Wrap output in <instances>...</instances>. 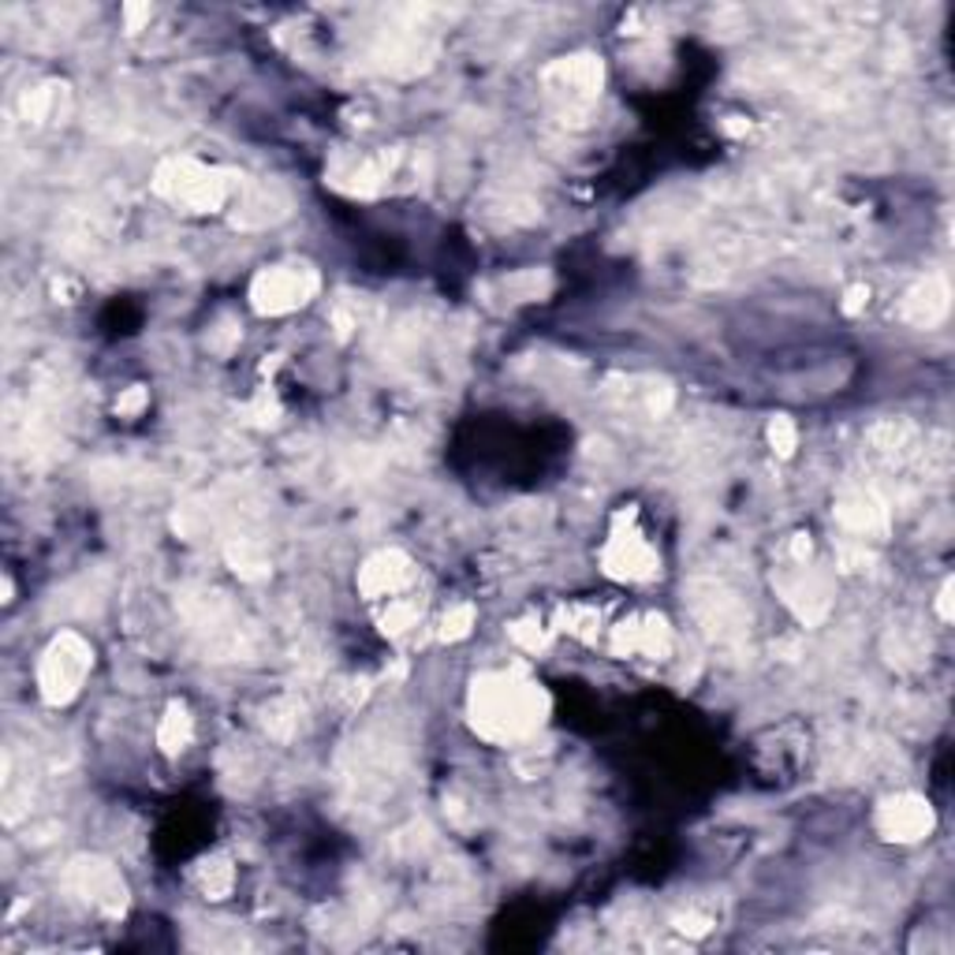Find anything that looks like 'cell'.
<instances>
[{
  "mask_svg": "<svg viewBox=\"0 0 955 955\" xmlns=\"http://www.w3.org/2000/svg\"><path fill=\"white\" fill-rule=\"evenodd\" d=\"M549 717V695L541 683L519 672H486L470 683L467 721L486 743L507 747L534 735Z\"/></svg>",
  "mask_w": 955,
  "mask_h": 955,
  "instance_id": "obj_1",
  "label": "cell"
},
{
  "mask_svg": "<svg viewBox=\"0 0 955 955\" xmlns=\"http://www.w3.org/2000/svg\"><path fill=\"white\" fill-rule=\"evenodd\" d=\"M154 191L172 206L187 209V213H217L232 198L235 183L232 172L201 164L195 157H169V161L157 164Z\"/></svg>",
  "mask_w": 955,
  "mask_h": 955,
  "instance_id": "obj_2",
  "label": "cell"
},
{
  "mask_svg": "<svg viewBox=\"0 0 955 955\" xmlns=\"http://www.w3.org/2000/svg\"><path fill=\"white\" fill-rule=\"evenodd\" d=\"M94 650L83 635L60 630L38 661V695L46 706H68L90 676Z\"/></svg>",
  "mask_w": 955,
  "mask_h": 955,
  "instance_id": "obj_3",
  "label": "cell"
},
{
  "mask_svg": "<svg viewBox=\"0 0 955 955\" xmlns=\"http://www.w3.org/2000/svg\"><path fill=\"white\" fill-rule=\"evenodd\" d=\"M318 295V273L310 266H266L250 280V306L261 318H280Z\"/></svg>",
  "mask_w": 955,
  "mask_h": 955,
  "instance_id": "obj_4",
  "label": "cell"
},
{
  "mask_svg": "<svg viewBox=\"0 0 955 955\" xmlns=\"http://www.w3.org/2000/svg\"><path fill=\"white\" fill-rule=\"evenodd\" d=\"M601 567L616 583H650L661 575V556L650 541L630 527V512H620L612 519V534L601 549Z\"/></svg>",
  "mask_w": 955,
  "mask_h": 955,
  "instance_id": "obj_5",
  "label": "cell"
},
{
  "mask_svg": "<svg viewBox=\"0 0 955 955\" xmlns=\"http://www.w3.org/2000/svg\"><path fill=\"white\" fill-rule=\"evenodd\" d=\"M68 889L75 892L83 904H90L94 910H101V915L117 918L124 915L127 907V884L124 878H120V870L112 862H105V858H75L72 866H68Z\"/></svg>",
  "mask_w": 955,
  "mask_h": 955,
  "instance_id": "obj_6",
  "label": "cell"
},
{
  "mask_svg": "<svg viewBox=\"0 0 955 955\" xmlns=\"http://www.w3.org/2000/svg\"><path fill=\"white\" fill-rule=\"evenodd\" d=\"M873 825H878L881 840H889V844H918V840H926L933 832L936 813L930 799H922L915 792H899L878 806Z\"/></svg>",
  "mask_w": 955,
  "mask_h": 955,
  "instance_id": "obj_7",
  "label": "cell"
},
{
  "mask_svg": "<svg viewBox=\"0 0 955 955\" xmlns=\"http://www.w3.org/2000/svg\"><path fill=\"white\" fill-rule=\"evenodd\" d=\"M612 653L616 657H650L664 661L672 653V627L661 612H642L627 616L624 624L612 627Z\"/></svg>",
  "mask_w": 955,
  "mask_h": 955,
  "instance_id": "obj_8",
  "label": "cell"
},
{
  "mask_svg": "<svg viewBox=\"0 0 955 955\" xmlns=\"http://www.w3.org/2000/svg\"><path fill=\"white\" fill-rule=\"evenodd\" d=\"M415 583V560L403 549H381L358 567V593L366 601H389L400 598Z\"/></svg>",
  "mask_w": 955,
  "mask_h": 955,
  "instance_id": "obj_9",
  "label": "cell"
},
{
  "mask_svg": "<svg viewBox=\"0 0 955 955\" xmlns=\"http://www.w3.org/2000/svg\"><path fill=\"white\" fill-rule=\"evenodd\" d=\"M780 593H784L787 609H792L803 624H821V620L829 616V609H832L829 583L813 572L810 560H806V564H795V560H792V572L780 578Z\"/></svg>",
  "mask_w": 955,
  "mask_h": 955,
  "instance_id": "obj_10",
  "label": "cell"
},
{
  "mask_svg": "<svg viewBox=\"0 0 955 955\" xmlns=\"http://www.w3.org/2000/svg\"><path fill=\"white\" fill-rule=\"evenodd\" d=\"M836 523L847 534H855L858 541L881 538L889 530V507L873 489H847L836 501Z\"/></svg>",
  "mask_w": 955,
  "mask_h": 955,
  "instance_id": "obj_11",
  "label": "cell"
},
{
  "mask_svg": "<svg viewBox=\"0 0 955 955\" xmlns=\"http://www.w3.org/2000/svg\"><path fill=\"white\" fill-rule=\"evenodd\" d=\"M601 78H604L601 60L590 57V52H583V57L556 60V64L546 72V86L567 101H586L593 90H601Z\"/></svg>",
  "mask_w": 955,
  "mask_h": 955,
  "instance_id": "obj_12",
  "label": "cell"
},
{
  "mask_svg": "<svg viewBox=\"0 0 955 955\" xmlns=\"http://www.w3.org/2000/svg\"><path fill=\"white\" fill-rule=\"evenodd\" d=\"M952 310V287L944 277H926L904 295V318L918 329H933L948 318Z\"/></svg>",
  "mask_w": 955,
  "mask_h": 955,
  "instance_id": "obj_13",
  "label": "cell"
},
{
  "mask_svg": "<svg viewBox=\"0 0 955 955\" xmlns=\"http://www.w3.org/2000/svg\"><path fill=\"white\" fill-rule=\"evenodd\" d=\"M191 739H195V717L183 702H172L164 709L161 724H157V747L164 755H180V750L191 747Z\"/></svg>",
  "mask_w": 955,
  "mask_h": 955,
  "instance_id": "obj_14",
  "label": "cell"
},
{
  "mask_svg": "<svg viewBox=\"0 0 955 955\" xmlns=\"http://www.w3.org/2000/svg\"><path fill=\"white\" fill-rule=\"evenodd\" d=\"M64 101H68V86L60 83H46V86H34V90L23 94V117L30 120V124H49V120H57L60 112H64Z\"/></svg>",
  "mask_w": 955,
  "mask_h": 955,
  "instance_id": "obj_15",
  "label": "cell"
},
{
  "mask_svg": "<svg viewBox=\"0 0 955 955\" xmlns=\"http://www.w3.org/2000/svg\"><path fill=\"white\" fill-rule=\"evenodd\" d=\"M870 444L884 460H899L915 444V426L904 423V418H884V423L870 429Z\"/></svg>",
  "mask_w": 955,
  "mask_h": 955,
  "instance_id": "obj_16",
  "label": "cell"
},
{
  "mask_svg": "<svg viewBox=\"0 0 955 955\" xmlns=\"http://www.w3.org/2000/svg\"><path fill=\"white\" fill-rule=\"evenodd\" d=\"M195 884H198L201 892H206L209 899H224L228 892H232V884H235L232 858H224V855L201 858V862L195 866Z\"/></svg>",
  "mask_w": 955,
  "mask_h": 955,
  "instance_id": "obj_17",
  "label": "cell"
},
{
  "mask_svg": "<svg viewBox=\"0 0 955 955\" xmlns=\"http://www.w3.org/2000/svg\"><path fill=\"white\" fill-rule=\"evenodd\" d=\"M418 620H423V601L418 598H389V604H384V612H381V630L384 635H392V638H400V635H407L411 627H418Z\"/></svg>",
  "mask_w": 955,
  "mask_h": 955,
  "instance_id": "obj_18",
  "label": "cell"
},
{
  "mask_svg": "<svg viewBox=\"0 0 955 955\" xmlns=\"http://www.w3.org/2000/svg\"><path fill=\"white\" fill-rule=\"evenodd\" d=\"M560 627H564L567 635L583 638V642H593L601 630V609L598 604H586V601L567 604V609H560Z\"/></svg>",
  "mask_w": 955,
  "mask_h": 955,
  "instance_id": "obj_19",
  "label": "cell"
},
{
  "mask_svg": "<svg viewBox=\"0 0 955 955\" xmlns=\"http://www.w3.org/2000/svg\"><path fill=\"white\" fill-rule=\"evenodd\" d=\"M228 564H232V572L240 578H247V583H258V578L269 575V560L261 556V549L250 546V541H232V546H228Z\"/></svg>",
  "mask_w": 955,
  "mask_h": 955,
  "instance_id": "obj_20",
  "label": "cell"
},
{
  "mask_svg": "<svg viewBox=\"0 0 955 955\" xmlns=\"http://www.w3.org/2000/svg\"><path fill=\"white\" fill-rule=\"evenodd\" d=\"M507 635H512V642L519 646L523 653H541L549 646V638H553V627H546L538 616H523L507 627Z\"/></svg>",
  "mask_w": 955,
  "mask_h": 955,
  "instance_id": "obj_21",
  "label": "cell"
},
{
  "mask_svg": "<svg viewBox=\"0 0 955 955\" xmlns=\"http://www.w3.org/2000/svg\"><path fill=\"white\" fill-rule=\"evenodd\" d=\"M475 620H478V612H475V604H452L449 612H444V620H441V630H437V635L444 638V642H463V638L470 635V630H475Z\"/></svg>",
  "mask_w": 955,
  "mask_h": 955,
  "instance_id": "obj_22",
  "label": "cell"
},
{
  "mask_svg": "<svg viewBox=\"0 0 955 955\" xmlns=\"http://www.w3.org/2000/svg\"><path fill=\"white\" fill-rule=\"evenodd\" d=\"M769 444H773L776 455H795V449H799V429L787 415H776L769 423Z\"/></svg>",
  "mask_w": 955,
  "mask_h": 955,
  "instance_id": "obj_23",
  "label": "cell"
},
{
  "mask_svg": "<svg viewBox=\"0 0 955 955\" xmlns=\"http://www.w3.org/2000/svg\"><path fill=\"white\" fill-rule=\"evenodd\" d=\"M266 729H269V735H277V739H287V735L295 732V706L292 702H273V706H269Z\"/></svg>",
  "mask_w": 955,
  "mask_h": 955,
  "instance_id": "obj_24",
  "label": "cell"
},
{
  "mask_svg": "<svg viewBox=\"0 0 955 955\" xmlns=\"http://www.w3.org/2000/svg\"><path fill=\"white\" fill-rule=\"evenodd\" d=\"M146 403H150V396H146V389H143V384H131V389L124 392V396L117 400V415L131 418V415H138V411H143Z\"/></svg>",
  "mask_w": 955,
  "mask_h": 955,
  "instance_id": "obj_25",
  "label": "cell"
},
{
  "mask_svg": "<svg viewBox=\"0 0 955 955\" xmlns=\"http://www.w3.org/2000/svg\"><path fill=\"white\" fill-rule=\"evenodd\" d=\"M676 930L687 933V936H702V933L713 930V918H706V915H683V918H676Z\"/></svg>",
  "mask_w": 955,
  "mask_h": 955,
  "instance_id": "obj_26",
  "label": "cell"
},
{
  "mask_svg": "<svg viewBox=\"0 0 955 955\" xmlns=\"http://www.w3.org/2000/svg\"><path fill=\"white\" fill-rule=\"evenodd\" d=\"M866 303H870V287H866V284L847 287V295H844V314H862V310H866Z\"/></svg>",
  "mask_w": 955,
  "mask_h": 955,
  "instance_id": "obj_27",
  "label": "cell"
},
{
  "mask_svg": "<svg viewBox=\"0 0 955 955\" xmlns=\"http://www.w3.org/2000/svg\"><path fill=\"white\" fill-rule=\"evenodd\" d=\"M936 612H941L944 624H952V616H955L952 612V583H944L941 593H936Z\"/></svg>",
  "mask_w": 955,
  "mask_h": 955,
  "instance_id": "obj_28",
  "label": "cell"
}]
</instances>
